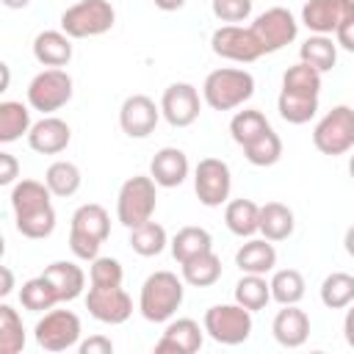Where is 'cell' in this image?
Listing matches in <instances>:
<instances>
[{"label": "cell", "instance_id": "30bf717a", "mask_svg": "<svg viewBox=\"0 0 354 354\" xmlns=\"http://www.w3.org/2000/svg\"><path fill=\"white\" fill-rule=\"evenodd\" d=\"M210 50L218 55V58H227V61H238V64H252L257 61L260 55H266L257 33L249 28H241V25H221L213 30L210 36Z\"/></svg>", "mask_w": 354, "mask_h": 354}, {"label": "cell", "instance_id": "bcb514c9", "mask_svg": "<svg viewBox=\"0 0 354 354\" xmlns=\"http://www.w3.org/2000/svg\"><path fill=\"white\" fill-rule=\"evenodd\" d=\"M335 41H337V47H343L346 53H354V17L346 19V22L335 30Z\"/></svg>", "mask_w": 354, "mask_h": 354}, {"label": "cell", "instance_id": "ba28073f", "mask_svg": "<svg viewBox=\"0 0 354 354\" xmlns=\"http://www.w3.org/2000/svg\"><path fill=\"white\" fill-rule=\"evenodd\" d=\"M313 144L321 155H343L354 147V108L335 105L313 130Z\"/></svg>", "mask_w": 354, "mask_h": 354}, {"label": "cell", "instance_id": "d6a6232c", "mask_svg": "<svg viewBox=\"0 0 354 354\" xmlns=\"http://www.w3.org/2000/svg\"><path fill=\"white\" fill-rule=\"evenodd\" d=\"M235 301L246 310H263L271 301V282H266V274H243L235 282Z\"/></svg>", "mask_w": 354, "mask_h": 354}, {"label": "cell", "instance_id": "5b68a950", "mask_svg": "<svg viewBox=\"0 0 354 354\" xmlns=\"http://www.w3.org/2000/svg\"><path fill=\"white\" fill-rule=\"evenodd\" d=\"M158 183L147 174H136V177H127L119 188V196H116V218L133 230L144 221L152 218L155 213V205H158Z\"/></svg>", "mask_w": 354, "mask_h": 354}, {"label": "cell", "instance_id": "9c48e42d", "mask_svg": "<svg viewBox=\"0 0 354 354\" xmlns=\"http://www.w3.org/2000/svg\"><path fill=\"white\" fill-rule=\"evenodd\" d=\"M72 100V77L64 69H44L28 83V105L41 113H55Z\"/></svg>", "mask_w": 354, "mask_h": 354}, {"label": "cell", "instance_id": "83f0119b", "mask_svg": "<svg viewBox=\"0 0 354 354\" xmlns=\"http://www.w3.org/2000/svg\"><path fill=\"white\" fill-rule=\"evenodd\" d=\"M299 61L310 64L313 69H318L321 75L329 72L337 64V41H332V36L324 33H313L310 39H304V44L299 47Z\"/></svg>", "mask_w": 354, "mask_h": 354}, {"label": "cell", "instance_id": "7c38bea8", "mask_svg": "<svg viewBox=\"0 0 354 354\" xmlns=\"http://www.w3.org/2000/svg\"><path fill=\"white\" fill-rule=\"evenodd\" d=\"M232 174L221 158H202L194 169V191L205 207H218L230 199Z\"/></svg>", "mask_w": 354, "mask_h": 354}, {"label": "cell", "instance_id": "60d3db41", "mask_svg": "<svg viewBox=\"0 0 354 354\" xmlns=\"http://www.w3.org/2000/svg\"><path fill=\"white\" fill-rule=\"evenodd\" d=\"M243 158L252 166H274L282 158V138L268 127L263 136H257L243 147Z\"/></svg>", "mask_w": 354, "mask_h": 354}, {"label": "cell", "instance_id": "7402d4cb", "mask_svg": "<svg viewBox=\"0 0 354 354\" xmlns=\"http://www.w3.org/2000/svg\"><path fill=\"white\" fill-rule=\"evenodd\" d=\"M33 58L41 66H66L72 61V36L64 30H41L33 39Z\"/></svg>", "mask_w": 354, "mask_h": 354}, {"label": "cell", "instance_id": "b9f144b4", "mask_svg": "<svg viewBox=\"0 0 354 354\" xmlns=\"http://www.w3.org/2000/svg\"><path fill=\"white\" fill-rule=\"evenodd\" d=\"M122 279H124V271L116 257H94L91 260V268H88L91 288H116V285H122Z\"/></svg>", "mask_w": 354, "mask_h": 354}, {"label": "cell", "instance_id": "ac0fdd59", "mask_svg": "<svg viewBox=\"0 0 354 354\" xmlns=\"http://www.w3.org/2000/svg\"><path fill=\"white\" fill-rule=\"evenodd\" d=\"M202 332H205V326L199 329V324L194 318H177L166 326V332L155 343V351L158 354H196L205 340Z\"/></svg>", "mask_w": 354, "mask_h": 354}, {"label": "cell", "instance_id": "3957f363", "mask_svg": "<svg viewBox=\"0 0 354 354\" xmlns=\"http://www.w3.org/2000/svg\"><path fill=\"white\" fill-rule=\"evenodd\" d=\"M183 279L171 271H155L144 279L141 296H138V310L149 324H163L169 321L180 304H183Z\"/></svg>", "mask_w": 354, "mask_h": 354}, {"label": "cell", "instance_id": "277c9868", "mask_svg": "<svg viewBox=\"0 0 354 354\" xmlns=\"http://www.w3.org/2000/svg\"><path fill=\"white\" fill-rule=\"evenodd\" d=\"M254 94V77L246 69L221 66L213 69L202 83V97L213 111H232L241 108Z\"/></svg>", "mask_w": 354, "mask_h": 354}, {"label": "cell", "instance_id": "7dc6e473", "mask_svg": "<svg viewBox=\"0 0 354 354\" xmlns=\"http://www.w3.org/2000/svg\"><path fill=\"white\" fill-rule=\"evenodd\" d=\"M343 335H346V343L354 348V301H351L348 310H346V318H343Z\"/></svg>", "mask_w": 354, "mask_h": 354}, {"label": "cell", "instance_id": "f1b7e54d", "mask_svg": "<svg viewBox=\"0 0 354 354\" xmlns=\"http://www.w3.org/2000/svg\"><path fill=\"white\" fill-rule=\"evenodd\" d=\"M30 108L17 102V100H3L0 102V141L11 144L30 133Z\"/></svg>", "mask_w": 354, "mask_h": 354}, {"label": "cell", "instance_id": "cb8c5ba5", "mask_svg": "<svg viewBox=\"0 0 354 354\" xmlns=\"http://www.w3.org/2000/svg\"><path fill=\"white\" fill-rule=\"evenodd\" d=\"M44 277L53 282V288H55V293H58L61 301H75V299L83 293V288H86V274H83V268L75 266V263H69V260H55V263H50V266L44 268Z\"/></svg>", "mask_w": 354, "mask_h": 354}, {"label": "cell", "instance_id": "74e56055", "mask_svg": "<svg viewBox=\"0 0 354 354\" xmlns=\"http://www.w3.org/2000/svg\"><path fill=\"white\" fill-rule=\"evenodd\" d=\"M268 119L263 116V111H254V108H246V111H238L230 122V136L238 147H246L249 141H254L257 136H263L268 130Z\"/></svg>", "mask_w": 354, "mask_h": 354}, {"label": "cell", "instance_id": "9a60e30c", "mask_svg": "<svg viewBox=\"0 0 354 354\" xmlns=\"http://www.w3.org/2000/svg\"><path fill=\"white\" fill-rule=\"evenodd\" d=\"M351 17H354V0H307L301 8L304 28L324 36H332Z\"/></svg>", "mask_w": 354, "mask_h": 354}, {"label": "cell", "instance_id": "ab89813d", "mask_svg": "<svg viewBox=\"0 0 354 354\" xmlns=\"http://www.w3.org/2000/svg\"><path fill=\"white\" fill-rule=\"evenodd\" d=\"M282 88H285V91H293V94L318 97V94H321V72L313 69L310 64L299 61V64H293V66L285 69V75H282Z\"/></svg>", "mask_w": 354, "mask_h": 354}, {"label": "cell", "instance_id": "4fadbf2b", "mask_svg": "<svg viewBox=\"0 0 354 354\" xmlns=\"http://www.w3.org/2000/svg\"><path fill=\"white\" fill-rule=\"evenodd\" d=\"M252 30L257 33L266 53H277V50H282L285 44H290L296 39L299 22L288 8L274 6V8H266L263 14H257V19L252 22Z\"/></svg>", "mask_w": 354, "mask_h": 354}, {"label": "cell", "instance_id": "ffe728a7", "mask_svg": "<svg viewBox=\"0 0 354 354\" xmlns=\"http://www.w3.org/2000/svg\"><path fill=\"white\" fill-rule=\"evenodd\" d=\"M271 332L277 337L279 346L285 348H299L307 343L310 337V318L301 307L296 304H282V310L274 315V324H271Z\"/></svg>", "mask_w": 354, "mask_h": 354}, {"label": "cell", "instance_id": "f546056e", "mask_svg": "<svg viewBox=\"0 0 354 354\" xmlns=\"http://www.w3.org/2000/svg\"><path fill=\"white\" fill-rule=\"evenodd\" d=\"M169 246H171V257L177 263H185V260H191V257H196L202 252H210L213 249V238H210V232L205 227H183V230H177V235L171 238Z\"/></svg>", "mask_w": 354, "mask_h": 354}, {"label": "cell", "instance_id": "8fae6325", "mask_svg": "<svg viewBox=\"0 0 354 354\" xmlns=\"http://www.w3.org/2000/svg\"><path fill=\"white\" fill-rule=\"evenodd\" d=\"M33 335L44 351H66L80 340V318L72 310H50L36 321Z\"/></svg>", "mask_w": 354, "mask_h": 354}, {"label": "cell", "instance_id": "2e32d148", "mask_svg": "<svg viewBox=\"0 0 354 354\" xmlns=\"http://www.w3.org/2000/svg\"><path fill=\"white\" fill-rule=\"evenodd\" d=\"M160 113L171 127H188L199 119V91L191 83H171L160 97Z\"/></svg>", "mask_w": 354, "mask_h": 354}, {"label": "cell", "instance_id": "f35d334b", "mask_svg": "<svg viewBox=\"0 0 354 354\" xmlns=\"http://www.w3.org/2000/svg\"><path fill=\"white\" fill-rule=\"evenodd\" d=\"M25 348V326L11 304H0V351L19 354Z\"/></svg>", "mask_w": 354, "mask_h": 354}, {"label": "cell", "instance_id": "7a4b0ae2", "mask_svg": "<svg viewBox=\"0 0 354 354\" xmlns=\"http://www.w3.org/2000/svg\"><path fill=\"white\" fill-rule=\"evenodd\" d=\"M108 235H111V218H108V210L102 205L88 202L72 213L69 249L75 257L91 263L94 257H100V246L108 241Z\"/></svg>", "mask_w": 354, "mask_h": 354}, {"label": "cell", "instance_id": "681fc988", "mask_svg": "<svg viewBox=\"0 0 354 354\" xmlns=\"http://www.w3.org/2000/svg\"><path fill=\"white\" fill-rule=\"evenodd\" d=\"M160 11H177V8H183L185 6V0H152Z\"/></svg>", "mask_w": 354, "mask_h": 354}, {"label": "cell", "instance_id": "e0dca14e", "mask_svg": "<svg viewBox=\"0 0 354 354\" xmlns=\"http://www.w3.org/2000/svg\"><path fill=\"white\" fill-rule=\"evenodd\" d=\"M160 105L147 94H130L119 108V124L130 138H147L160 119Z\"/></svg>", "mask_w": 354, "mask_h": 354}, {"label": "cell", "instance_id": "f6af8a7d", "mask_svg": "<svg viewBox=\"0 0 354 354\" xmlns=\"http://www.w3.org/2000/svg\"><path fill=\"white\" fill-rule=\"evenodd\" d=\"M80 354H111L113 351V343L105 337V335H91L88 340H83L77 346Z\"/></svg>", "mask_w": 354, "mask_h": 354}, {"label": "cell", "instance_id": "4316f807", "mask_svg": "<svg viewBox=\"0 0 354 354\" xmlns=\"http://www.w3.org/2000/svg\"><path fill=\"white\" fill-rule=\"evenodd\" d=\"M293 210L282 202H266L260 207V232L268 241H285L293 235Z\"/></svg>", "mask_w": 354, "mask_h": 354}, {"label": "cell", "instance_id": "d6986e66", "mask_svg": "<svg viewBox=\"0 0 354 354\" xmlns=\"http://www.w3.org/2000/svg\"><path fill=\"white\" fill-rule=\"evenodd\" d=\"M69 141H72V130H69V124H66L64 119H58V116H44V119H39V122L30 127V133H28V144H30V149L39 152V155H58V152H64V149L69 147Z\"/></svg>", "mask_w": 354, "mask_h": 354}, {"label": "cell", "instance_id": "6da1fadb", "mask_svg": "<svg viewBox=\"0 0 354 354\" xmlns=\"http://www.w3.org/2000/svg\"><path fill=\"white\" fill-rule=\"evenodd\" d=\"M53 191L47 188V183L39 180H19L11 188V207H14V221H17V232L30 238V241H41L50 238L55 230V210L50 202Z\"/></svg>", "mask_w": 354, "mask_h": 354}, {"label": "cell", "instance_id": "7bdbcfd3", "mask_svg": "<svg viewBox=\"0 0 354 354\" xmlns=\"http://www.w3.org/2000/svg\"><path fill=\"white\" fill-rule=\"evenodd\" d=\"M210 3H213L216 19L230 22V25L243 22V19H249V14H252V0H210Z\"/></svg>", "mask_w": 354, "mask_h": 354}, {"label": "cell", "instance_id": "52a82bcc", "mask_svg": "<svg viewBox=\"0 0 354 354\" xmlns=\"http://www.w3.org/2000/svg\"><path fill=\"white\" fill-rule=\"evenodd\" d=\"M205 332L221 346H238L252 335V310L235 304H213L202 321Z\"/></svg>", "mask_w": 354, "mask_h": 354}, {"label": "cell", "instance_id": "44dd1931", "mask_svg": "<svg viewBox=\"0 0 354 354\" xmlns=\"http://www.w3.org/2000/svg\"><path fill=\"white\" fill-rule=\"evenodd\" d=\"M188 155L177 147H163L155 152V158L149 160V177L160 185V188H177L185 183L188 177Z\"/></svg>", "mask_w": 354, "mask_h": 354}, {"label": "cell", "instance_id": "8992f818", "mask_svg": "<svg viewBox=\"0 0 354 354\" xmlns=\"http://www.w3.org/2000/svg\"><path fill=\"white\" fill-rule=\"evenodd\" d=\"M116 11L108 0H80L61 14V30L72 39L102 36L113 28Z\"/></svg>", "mask_w": 354, "mask_h": 354}, {"label": "cell", "instance_id": "ee69618b", "mask_svg": "<svg viewBox=\"0 0 354 354\" xmlns=\"http://www.w3.org/2000/svg\"><path fill=\"white\" fill-rule=\"evenodd\" d=\"M19 177V163L11 152H0V185H11Z\"/></svg>", "mask_w": 354, "mask_h": 354}, {"label": "cell", "instance_id": "4dcf8cb0", "mask_svg": "<svg viewBox=\"0 0 354 354\" xmlns=\"http://www.w3.org/2000/svg\"><path fill=\"white\" fill-rule=\"evenodd\" d=\"M277 111L288 124H307L318 113V97L310 94H293V91H279L277 97Z\"/></svg>", "mask_w": 354, "mask_h": 354}, {"label": "cell", "instance_id": "db71d44e", "mask_svg": "<svg viewBox=\"0 0 354 354\" xmlns=\"http://www.w3.org/2000/svg\"><path fill=\"white\" fill-rule=\"evenodd\" d=\"M348 174H351V180H354V155L348 158Z\"/></svg>", "mask_w": 354, "mask_h": 354}, {"label": "cell", "instance_id": "8d00e7d4", "mask_svg": "<svg viewBox=\"0 0 354 354\" xmlns=\"http://www.w3.org/2000/svg\"><path fill=\"white\" fill-rule=\"evenodd\" d=\"M304 277L296 268H279L271 277V299L277 304H299L304 299Z\"/></svg>", "mask_w": 354, "mask_h": 354}, {"label": "cell", "instance_id": "d590c367", "mask_svg": "<svg viewBox=\"0 0 354 354\" xmlns=\"http://www.w3.org/2000/svg\"><path fill=\"white\" fill-rule=\"evenodd\" d=\"M44 183L53 191V196L66 199V196L77 194V188H80V169L72 160H55V163L47 166Z\"/></svg>", "mask_w": 354, "mask_h": 354}, {"label": "cell", "instance_id": "836d02e7", "mask_svg": "<svg viewBox=\"0 0 354 354\" xmlns=\"http://www.w3.org/2000/svg\"><path fill=\"white\" fill-rule=\"evenodd\" d=\"M166 243H169L166 230H163L158 221H152V218L130 230V249H133L136 254H141V257H155V254H160V252L166 249Z\"/></svg>", "mask_w": 354, "mask_h": 354}, {"label": "cell", "instance_id": "816d5d0a", "mask_svg": "<svg viewBox=\"0 0 354 354\" xmlns=\"http://www.w3.org/2000/svg\"><path fill=\"white\" fill-rule=\"evenodd\" d=\"M0 72H3V83H0V91H6V88H8V80H11V75H8V64H0Z\"/></svg>", "mask_w": 354, "mask_h": 354}, {"label": "cell", "instance_id": "f5cc1de1", "mask_svg": "<svg viewBox=\"0 0 354 354\" xmlns=\"http://www.w3.org/2000/svg\"><path fill=\"white\" fill-rule=\"evenodd\" d=\"M28 3H30V0H3L6 8H25Z\"/></svg>", "mask_w": 354, "mask_h": 354}, {"label": "cell", "instance_id": "5bb4252c", "mask_svg": "<svg viewBox=\"0 0 354 354\" xmlns=\"http://www.w3.org/2000/svg\"><path fill=\"white\" fill-rule=\"evenodd\" d=\"M86 310L100 324H124L133 313V299L122 285L116 288H88L86 293Z\"/></svg>", "mask_w": 354, "mask_h": 354}, {"label": "cell", "instance_id": "1f68e13d", "mask_svg": "<svg viewBox=\"0 0 354 354\" xmlns=\"http://www.w3.org/2000/svg\"><path fill=\"white\" fill-rule=\"evenodd\" d=\"M19 301H22V307L30 310V313H44V310H53L61 299H58L53 282H50L44 274H39V277L22 282V288H19Z\"/></svg>", "mask_w": 354, "mask_h": 354}, {"label": "cell", "instance_id": "d4e9b609", "mask_svg": "<svg viewBox=\"0 0 354 354\" xmlns=\"http://www.w3.org/2000/svg\"><path fill=\"white\" fill-rule=\"evenodd\" d=\"M224 224L238 238H252L260 232V205L252 199H232L224 207Z\"/></svg>", "mask_w": 354, "mask_h": 354}, {"label": "cell", "instance_id": "603a6c76", "mask_svg": "<svg viewBox=\"0 0 354 354\" xmlns=\"http://www.w3.org/2000/svg\"><path fill=\"white\" fill-rule=\"evenodd\" d=\"M235 266L243 274H268V271H274V266H277L274 241H268V238H249L235 252Z\"/></svg>", "mask_w": 354, "mask_h": 354}, {"label": "cell", "instance_id": "c3c4849f", "mask_svg": "<svg viewBox=\"0 0 354 354\" xmlns=\"http://www.w3.org/2000/svg\"><path fill=\"white\" fill-rule=\"evenodd\" d=\"M0 274H3V285H0V296H8V293L14 290V274H11V268H8V266H3V268H0Z\"/></svg>", "mask_w": 354, "mask_h": 354}, {"label": "cell", "instance_id": "484cf974", "mask_svg": "<svg viewBox=\"0 0 354 354\" xmlns=\"http://www.w3.org/2000/svg\"><path fill=\"white\" fill-rule=\"evenodd\" d=\"M180 268H183V282L194 288H210L221 279V257L213 249L180 263Z\"/></svg>", "mask_w": 354, "mask_h": 354}, {"label": "cell", "instance_id": "f907efd6", "mask_svg": "<svg viewBox=\"0 0 354 354\" xmlns=\"http://www.w3.org/2000/svg\"><path fill=\"white\" fill-rule=\"evenodd\" d=\"M343 246H346V252L354 257V224L346 230V238H343Z\"/></svg>", "mask_w": 354, "mask_h": 354}, {"label": "cell", "instance_id": "e575fe53", "mask_svg": "<svg viewBox=\"0 0 354 354\" xmlns=\"http://www.w3.org/2000/svg\"><path fill=\"white\" fill-rule=\"evenodd\" d=\"M321 301L329 310H343L354 301V277L346 271H332L321 282Z\"/></svg>", "mask_w": 354, "mask_h": 354}]
</instances>
